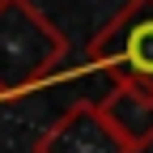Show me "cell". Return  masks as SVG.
I'll list each match as a JSON object with an SVG mask.
<instances>
[{
    "label": "cell",
    "mask_w": 153,
    "mask_h": 153,
    "mask_svg": "<svg viewBox=\"0 0 153 153\" xmlns=\"http://www.w3.org/2000/svg\"><path fill=\"white\" fill-rule=\"evenodd\" d=\"M34 153H128L94 102H76L34 140Z\"/></svg>",
    "instance_id": "obj_3"
},
{
    "label": "cell",
    "mask_w": 153,
    "mask_h": 153,
    "mask_svg": "<svg viewBox=\"0 0 153 153\" xmlns=\"http://www.w3.org/2000/svg\"><path fill=\"white\" fill-rule=\"evenodd\" d=\"M94 106H98V115L106 119V128L115 132V140L128 153L153 149V89L115 81L111 94L102 102H94Z\"/></svg>",
    "instance_id": "obj_4"
},
{
    "label": "cell",
    "mask_w": 153,
    "mask_h": 153,
    "mask_svg": "<svg viewBox=\"0 0 153 153\" xmlns=\"http://www.w3.org/2000/svg\"><path fill=\"white\" fill-rule=\"evenodd\" d=\"M68 60V38L34 0H0V98L51 81Z\"/></svg>",
    "instance_id": "obj_1"
},
{
    "label": "cell",
    "mask_w": 153,
    "mask_h": 153,
    "mask_svg": "<svg viewBox=\"0 0 153 153\" xmlns=\"http://www.w3.org/2000/svg\"><path fill=\"white\" fill-rule=\"evenodd\" d=\"M85 60L111 81L153 89V0H123L119 13L85 43Z\"/></svg>",
    "instance_id": "obj_2"
}]
</instances>
